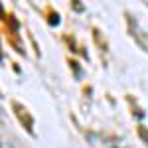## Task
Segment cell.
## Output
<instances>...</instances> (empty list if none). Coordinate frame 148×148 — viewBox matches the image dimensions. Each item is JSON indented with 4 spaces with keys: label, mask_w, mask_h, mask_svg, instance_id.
<instances>
[{
    "label": "cell",
    "mask_w": 148,
    "mask_h": 148,
    "mask_svg": "<svg viewBox=\"0 0 148 148\" xmlns=\"http://www.w3.org/2000/svg\"><path fill=\"white\" fill-rule=\"evenodd\" d=\"M93 40H95V44L101 47L103 53H107V49H109V46H107V40L103 38V32L101 30H97V28H93Z\"/></svg>",
    "instance_id": "cell-4"
},
{
    "label": "cell",
    "mask_w": 148,
    "mask_h": 148,
    "mask_svg": "<svg viewBox=\"0 0 148 148\" xmlns=\"http://www.w3.org/2000/svg\"><path fill=\"white\" fill-rule=\"evenodd\" d=\"M111 148H125V146H121V144H111Z\"/></svg>",
    "instance_id": "cell-9"
},
{
    "label": "cell",
    "mask_w": 148,
    "mask_h": 148,
    "mask_svg": "<svg viewBox=\"0 0 148 148\" xmlns=\"http://www.w3.org/2000/svg\"><path fill=\"white\" fill-rule=\"evenodd\" d=\"M2 30H4V36H6V42L12 46L14 51H18L20 56H24V46H22V40H20V24L16 20V16L10 14V12H4L2 10Z\"/></svg>",
    "instance_id": "cell-1"
},
{
    "label": "cell",
    "mask_w": 148,
    "mask_h": 148,
    "mask_svg": "<svg viewBox=\"0 0 148 148\" xmlns=\"http://www.w3.org/2000/svg\"><path fill=\"white\" fill-rule=\"evenodd\" d=\"M10 105H12V111H14V114H16V119H18L20 125L24 126V130H26L28 134H32V132H34V116H32V113L18 101H12Z\"/></svg>",
    "instance_id": "cell-3"
},
{
    "label": "cell",
    "mask_w": 148,
    "mask_h": 148,
    "mask_svg": "<svg viewBox=\"0 0 148 148\" xmlns=\"http://www.w3.org/2000/svg\"><path fill=\"white\" fill-rule=\"evenodd\" d=\"M46 14H47V22H49V26H57V24H59V14H57L53 8H47Z\"/></svg>",
    "instance_id": "cell-6"
},
{
    "label": "cell",
    "mask_w": 148,
    "mask_h": 148,
    "mask_svg": "<svg viewBox=\"0 0 148 148\" xmlns=\"http://www.w3.org/2000/svg\"><path fill=\"white\" fill-rule=\"evenodd\" d=\"M136 132H138V136H140V140H142V142L148 146V126L138 125V126H136Z\"/></svg>",
    "instance_id": "cell-8"
},
{
    "label": "cell",
    "mask_w": 148,
    "mask_h": 148,
    "mask_svg": "<svg viewBox=\"0 0 148 148\" xmlns=\"http://www.w3.org/2000/svg\"><path fill=\"white\" fill-rule=\"evenodd\" d=\"M69 67L73 71V77H75V79H81V77H83V69H81V65L75 59H69Z\"/></svg>",
    "instance_id": "cell-5"
},
{
    "label": "cell",
    "mask_w": 148,
    "mask_h": 148,
    "mask_svg": "<svg viewBox=\"0 0 148 148\" xmlns=\"http://www.w3.org/2000/svg\"><path fill=\"white\" fill-rule=\"evenodd\" d=\"M126 28H128L130 38L138 44V47H140V49H144V51L148 53V34L144 32V30H140L136 18H134L132 14H128V12H126Z\"/></svg>",
    "instance_id": "cell-2"
},
{
    "label": "cell",
    "mask_w": 148,
    "mask_h": 148,
    "mask_svg": "<svg viewBox=\"0 0 148 148\" xmlns=\"http://www.w3.org/2000/svg\"><path fill=\"white\" fill-rule=\"evenodd\" d=\"M126 101L132 105V111H134L132 114H134L136 119H142V116H144V111H142V109H138V105L134 103V97H130V95H128V97H126Z\"/></svg>",
    "instance_id": "cell-7"
}]
</instances>
